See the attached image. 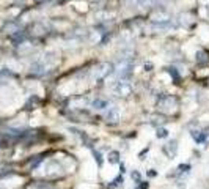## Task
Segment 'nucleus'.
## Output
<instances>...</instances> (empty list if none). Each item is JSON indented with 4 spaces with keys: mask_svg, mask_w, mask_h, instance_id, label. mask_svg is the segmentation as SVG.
I'll use <instances>...</instances> for the list:
<instances>
[{
    "mask_svg": "<svg viewBox=\"0 0 209 189\" xmlns=\"http://www.w3.org/2000/svg\"><path fill=\"white\" fill-rule=\"evenodd\" d=\"M110 156H112V158H110V161H112V162H117V156H118V153H112V154H110Z\"/></svg>",
    "mask_w": 209,
    "mask_h": 189,
    "instance_id": "obj_4",
    "label": "nucleus"
},
{
    "mask_svg": "<svg viewBox=\"0 0 209 189\" xmlns=\"http://www.w3.org/2000/svg\"><path fill=\"white\" fill-rule=\"evenodd\" d=\"M115 92L117 93H123L124 96L126 94H129L131 93V85L128 84V82H118V85H117V88H115Z\"/></svg>",
    "mask_w": 209,
    "mask_h": 189,
    "instance_id": "obj_1",
    "label": "nucleus"
},
{
    "mask_svg": "<svg viewBox=\"0 0 209 189\" xmlns=\"http://www.w3.org/2000/svg\"><path fill=\"white\" fill-rule=\"evenodd\" d=\"M109 117H112V118L117 120V118H118V112H117V109H115V107L110 109V114H107V118H109Z\"/></svg>",
    "mask_w": 209,
    "mask_h": 189,
    "instance_id": "obj_3",
    "label": "nucleus"
},
{
    "mask_svg": "<svg viewBox=\"0 0 209 189\" xmlns=\"http://www.w3.org/2000/svg\"><path fill=\"white\" fill-rule=\"evenodd\" d=\"M93 106H95V109H104L107 106V103L102 101V99H98V101H95V104H93Z\"/></svg>",
    "mask_w": 209,
    "mask_h": 189,
    "instance_id": "obj_2",
    "label": "nucleus"
}]
</instances>
